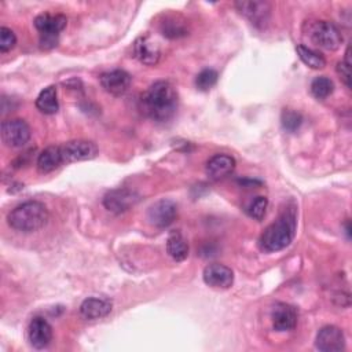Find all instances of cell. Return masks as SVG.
Here are the masks:
<instances>
[{"instance_id": "obj_1", "label": "cell", "mask_w": 352, "mask_h": 352, "mask_svg": "<svg viewBox=\"0 0 352 352\" xmlns=\"http://www.w3.org/2000/svg\"><path fill=\"white\" fill-rule=\"evenodd\" d=\"M142 113L153 121H169L177 110V92L168 81H155L140 96Z\"/></svg>"}, {"instance_id": "obj_2", "label": "cell", "mask_w": 352, "mask_h": 352, "mask_svg": "<svg viewBox=\"0 0 352 352\" xmlns=\"http://www.w3.org/2000/svg\"><path fill=\"white\" fill-rule=\"evenodd\" d=\"M297 230V216L296 209H285L279 217L271 223L260 236V246L265 252H279L287 248L296 235Z\"/></svg>"}, {"instance_id": "obj_3", "label": "cell", "mask_w": 352, "mask_h": 352, "mask_svg": "<svg viewBox=\"0 0 352 352\" xmlns=\"http://www.w3.org/2000/svg\"><path fill=\"white\" fill-rule=\"evenodd\" d=\"M48 217L50 214L44 204L38 201H26L8 213L7 221L10 227L16 231L33 232L43 228L47 224Z\"/></svg>"}, {"instance_id": "obj_4", "label": "cell", "mask_w": 352, "mask_h": 352, "mask_svg": "<svg viewBox=\"0 0 352 352\" xmlns=\"http://www.w3.org/2000/svg\"><path fill=\"white\" fill-rule=\"evenodd\" d=\"M67 19L62 14L43 12L34 18V26L40 33V47L51 50L56 47L60 32L66 28Z\"/></svg>"}, {"instance_id": "obj_5", "label": "cell", "mask_w": 352, "mask_h": 352, "mask_svg": "<svg viewBox=\"0 0 352 352\" xmlns=\"http://www.w3.org/2000/svg\"><path fill=\"white\" fill-rule=\"evenodd\" d=\"M309 36L314 44L327 51H336L342 44V34L340 29L329 21H319L314 23Z\"/></svg>"}, {"instance_id": "obj_6", "label": "cell", "mask_w": 352, "mask_h": 352, "mask_svg": "<svg viewBox=\"0 0 352 352\" xmlns=\"http://www.w3.org/2000/svg\"><path fill=\"white\" fill-rule=\"evenodd\" d=\"M1 139L8 147H22L30 139V128L25 120H6L1 122Z\"/></svg>"}, {"instance_id": "obj_7", "label": "cell", "mask_w": 352, "mask_h": 352, "mask_svg": "<svg viewBox=\"0 0 352 352\" xmlns=\"http://www.w3.org/2000/svg\"><path fill=\"white\" fill-rule=\"evenodd\" d=\"M60 151L63 157V164H70L95 158L98 155V146L91 140L76 139L62 144Z\"/></svg>"}, {"instance_id": "obj_8", "label": "cell", "mask_w": 352, "mask_h": 352, "mask_svg": "<svg viewBox=\"0 0 352 352\" xmlns=\"http://www.w3.org/2000/svg\"><path fill=\"white\" fill-rule=\"evenodd\" d=\"M139 201V195L128 188H116L103 197L104 208L116 214L126 212Z\"/></svg>"}, {"instance_id": "obj_9", "label": "cell", "mask_w": 352, "mask_h": 352, "mask_svg": "<svg viewBox=\"0 0 352 352\" xmlns=\"http://www.w3.org/2000/svg\"><path fill=\"white\" fill-rule=\"evenodd\" d=\"M176 217L177 206L170 199H160L153 204L147 210L148 221L158 228H165L170 226L176 220Z\"/></svg>"}, {"instance_id": "obj_10", "label": "cell", "mask_w": 352, "mask_h": 352, "mask_svg": "<svg viewBox=\"0 0 352 352\" xmlns=\"http://www.w3.org/2000/svg\"><path fill=\"white\" fill-rule=\"evenodd\" d=\"M235 7L245 15L254 26L265 28L271 16V6L267 1L250 0V1H236Z\"/></svg>"}, {"instance_id": "obj_11", "label": "cell", "mask_w": 352, "mask_h": 352, "mask_svg": "<svg viewBox=\"0 0 352 352\" xmlns=\"http://www.w3.org/2000/svg\"><path fill=\"white\" fill-rule=\"evenodd\" d=\"M135 58L147 66H154L158 63L161 56L160 44L148 34L139 36L133 43Z\"/></svg>"}, {"instance_id": "obj_12", "label": "cell", "mask_w": 352, "mask_h": 352, "mask_svg": "<svg viewBox=\"0 0 352 352\" xmlns=\"http://www.w3.org/2000/svg\"><path fill=\"white\" fill-rule=\"evenodd\" d=\"M315 346L322 352H338L345 348V337L341 329L336 326L322 327L315 340Z\"/></svg>"}, {"instance_id": "obj_13", "label": "cell", "mask_w": 352, "mask_h": 352, "mask_svg": "<svg viewBox=\"0 0 352 352\" xmlns=\"http://www.w3.org/2000/svg\"><path fill=\"white\" fill-rule=\"evenodd\" d=\"M28 340L30 345L36 349H43L48 346L52 340V327L41 316H34L28 326Z\"/></svg>"}, {"instance_id": "obj_14", "label": "cell", "mask_w": 352, "mask_h": 352, "mask_svg": "<svg viewBox=\"0 0 352 352\" xmlns=\"http://www.w3.org/2000/svg\"><path fill=\"white\" fill-rule=\"evenodd\" d=\"M99 80H100L102 88L106 92H109L110 95H114V96H120L128 91L132 78L128 72L116 69V70L103 73Z\"/></svg>"}, {"instance_id": "obj_15", "label": "cell", "mask_w": 352, "mask_h": 352, "mask_svg": "<svg viewBox=\"0 0 352 352\" xmlns=\"http://www.w3.org/2000/svg\"><path fill=\"white\" fill-rule=\"evenodd\" d=\"M204 282L214 289H228L234 282V272L230 267L219 263L209 264L204 270Z\"/></svg>"}, {"instance_id": "obj_16", "label": "cell", "mask_w": 352, "mask_h": 352, "mask_svg": "<svg viewBox=\"0 0 352 352\" xmlns=\"http://www.w3.org/2000/svg\"><path fill=\"white\" fill-rule=\"evenodd\" d=\"M297 309L286 302H276L271 311L272 326L276 331L293 330L297 324Z\"/></svg>"}, {"instance_id": "obj_17", "label": "cell", "mask_w": 352, "mask_h": 352, "mask_svg": "<svg viewBox=\"0 0 352 352\" xmlns=\"http://www.w3.org/2000/svg\"><path fill=\"white\" fill-rule=\"evenodd\" d=\"M113 304L106 297H88L80 305V314L87 320H96L111 312Z\"/></svg>"}, {"instance_id": "obj_18", "label": "cell", "mask_w": 352, "mask_h": 352, "mask_svg": "<svg viewBox=\"0 0 352 352\" xmlns=\"http://www.w3.org/2000/svg\"><path fill=\"white\" fill-rule=\"evenodd\" d=\"M235 169V160L228 154H214L206 162V175L212 180H221Z\"/></svg>"}, {"instance_id": "obj_19", "label": "cell", "mask_w": 352, "mask_h": 352, "mask_svg": "<svg viewBox=\"0 0 352 352\" xmlns=\"http://www.w3.org/2000/svg\"><path fill=\"white\" fill-rule=\"evenodd\" d=\"M63 164L60 146H50L44 148L37 157V169L40 173H50Z\"/></svg>"}, {"instance_id": "obj_20", "label": "cell", "mask_w": 352, "mask_h": 352, "mask_svg": "<svg viewBox=\"0 0 352 352\" xmlns=\"http://www.w3.org/2000/svg\"><path fill=\"white\" fill-rule=\"evenodd\" d=\"M166 252L175 261H183L188 256L187 241L179 230H175L168 235Z\"/></svg>"}, {"instance_id": "obj_21", "label": "cell", "mask_w": 352, "mask_h": 352, "mask_svg": "<svg viewBox=\"0 0 352 352\" xmlns=\"http://www.w3.org/2000/svg\"><path fill=\"white\" fill-rule=\"evenodd\" d=\"M161 32L168 38H179L188 34L187 22L180 15H169L161 22Z\"/></svg>"}, {"instance_id": "obj_22", "label": "cell", "mask_w": 352, "mask_h": 352, "mask_svg": "<svg viewBox=\"0 0 352 352\" xmlns=\"http://www.w3.org/2000/svg\"><path fill=\"white\" fill-rule=\"evenodd\" d=\"M36 107L44 114H55L58 111L59 109L58 95H56V88L54 85L44 88L38 94L36 99Z\"/></svg>"}, {"instance_id": "obj_23", "label": "cell", "mask_w": 352, "mask_h": 352, "mask_svg": "<svg viewBox=\"0 0 352 352\" xmlns=\"http://www.w3.org/2000/svg\"><path fill=\"white\" fill-rule=\"evenodd\" d=\"M296 51H297L298 58L308 67H311V69H323L326 66V59H324V56L320 52H318V51H315L312 48H308V47H305L302 44H298L296 47Z\"/></svg>"}, {"instance_id": "obj_24", "label": "cell", "mask_w": 352, "mask_h": 352, "mask_svg": "<svg viewBox=\"0 0 352 352\" xmlns=\"http://www.w3.org/2000/svg\"><path fill=\"white\" fill-rule=\"evenodd\" d=\"M334 84L326 76H319L312 80L311 82V92L316 99H326L333 94Z\"/></svg>"}, {"instance_id": "obj_25", "label": "cell", "mask_w": 352, "mask_h": 352, "mask_svg": "<svg viewBox=\"0 0 352 352\" xmlns=\"http://www.w3.org/2000/svg\"><path fill=\"white\" fill-rule=\"evenodd\" d=\"M280 122L285 131L287 132H296L300 129L302 124V116L292 109H285L280 116Z\"/></svg>"}, {"instance_id": "obj_26", "label": "cell", "mask_w": 352, "mask_h": 352, "mask_svg": "<svg viewBox=\"0 0 352 352\" xmlns=\"http://www.w3.org/2000/svg\"><path fill=\"white\" fill-rule=\"evenodd\" d=\"M217 72L214 69H204L195 77V85L199 91H209L217 82Z\"/></svg>"}, {"instance_id": "obj_27", "label": "cell", "mask_w": 352, "mask_h": 352, "mask_svg": "<svg viewBox=\"0 0 352 352\" xmlns=\"http://www.w3.org/2000/svg\"><path fill=\"white\" fill-rule=\"evenodd\" d=\"M267 206H268V201L265 197H254L246 206V213L253 217L254 220H261L264 216H265V210H267Z\"/></svg>"}, {"instance_id": "obj_28", "label": "cell", "mask_w": 352, "mask_h": 352, "mask_svg": "<svg viewBox=\"0 0 352 352\" xmlns=\"http://www.w3.org/2000/svg\"><path fill=\"white\" fill-rule=\"evenodd\" d=\"M15 44H16L15 33L6 26L0 28V51L8 52L15 47Z\"/></svg>"}, {"instance_id": "obj_29", "label": "cell", "mask_w": 352, "mask_h": 352, "mask_svg": "<svg viewBox=\"0 0 352 352\" xmlns=\"http://www.w3.org/2000/svg\"><path fill=\"white\" fill-rule=\"evenodd\" d=\"M349 66H351V60H349V47L346 48L345 56L341 62H338L337 65V72L341 77V80L344 81V84L351 88V73H349Z\"/></svg>"}, {"instance_id": "obj_30", "label": "cell", "mask_w": 352, "mask_h": 352, "mask_svg": "<svg viewBox=\"0 0 352 352\" xmlns=\"http://www.w3.org/2000/svg\"><path fill=\"white\" fill-rule=\"evenodd\" d=\"M239 183L241 184H243V186H248V187H252V186H254V184H261V182H258V180H252V179H243V180H239Z\"/></svg>"}]
</instances>
